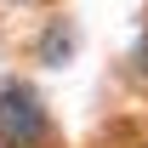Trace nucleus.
I'll list each match as a JSON object with an SVG mask.
<instances>
[{
    "label": "nucleus",
    "instance_id": "obj_1",
    "mask_svg": "<svg viewBox=\"0 0 148 148\" xmlns=\"http://www.w3.org/2000/svg\"><path fill=\"white\" fill-rule=\"evenodd\" d=\"M0 137L12 148H29L46 137V108L23 80H0Z\"/></svg>",
    "mask_w": 148,
    "mask_h": 148
},
{
    "label": "nucleus",
    "instance_id": "obj_2",
    "mask_svg": "<svg viewBox=\"0 0 148 148\" xmlns=\"http://www.w3.org/2000/svg\"><path fill=\"white\" fill-rule=\"evenodd\" d=\"M131 63H137V74H143V80H148V34L137 40V57H131Z\"/></svg>",
    "mask_w": 148,
    "mask_h": 148
}]
</instances>
